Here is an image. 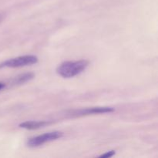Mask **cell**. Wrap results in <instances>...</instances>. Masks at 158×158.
Segmentation results:
<instances>
[{"label": "cell", "instance_id": "4", "mask_svg": "<svg viewBox=\"0 0 158 158\" xmlns=\"http://www.w3.org/2000/svg\"><path fill=\"white\" fill-rule=\"evenodd\" d=\"M114 111V109L112 107H92L75 110L70 111L69 115L70 117H82V116L91 115V114H106V113H110Z\"/></svg>", "mask_w": 158, "mask_h": 158}, {"label": "cell", "instance_id": "3", "mask_svg": "<svg viewBox=\"0 0 158 158\" xmlns=\"http://www.w3.org/2000/svg\"><path fill=\"white\" fill-rule=\"evenodd\" d=\"M63 134L60 131H52V132L46 133L42 135L33 137L29 138L27 141V146L29 148H37L42 146L48 142L53 141L63 137Z\"/></svg>", "mask_w": 158, "mask_h": 158}, {"label": "cell", "instance_id": "5", "mask_svg": "<svg viewBox=\"0 0 158 158\" xmlns=\"http://www.w3.org/2000/svg\"><path fill=\"white\" fill-rule=\"evenodd\" d=\"M50 123L49 121H26L20 123L19 127L26 130H37L48 126Z\"/></svg>", "mask_w": 158, "mask_h": 158}, {"label": "cell", "instance_id": "7", "mask_svg": "<svg viewBox=\"0 0 158 158\" xmlns=\"http://www.w3.org/2000/svg\"><path fill=\"white\" fill-rule=\"evenodd\" d=\"M115 154V151H109V152H106L105 154H102V155L100 156V157H111Z\"/></svg>", "mask_w": 158, "mask_h": 158}, {"label": "cell", "instance_id": "2", "mask_svg": "<svg viewBox=\"0 0 158 158\" xmlns=\"http://www.w3.org/2000/svg\"><path fill=\"white\" fill-rule=\"evenodd\" d=\"M38 62V58L35 56L26 55L15 58L9 59L0 63V68H19L23 66L35 64Z\"/></svg>", "mask_w": 158, "mask_h": 158}, {"label": "cell", "instance_id": "8", "mask_svg": "<svg viewBox=\"0 0 158 158\" xmlns=\"http://www.w3.org/2000/svg\"><path fill=\"white\" fill-rule=\"evenodd\" d=\"M5 86H6V85H5V83H0V90H1V89H2L3 88L5 87Z\"/></svg>", "mask_w": 158, "mask_h": 158}, {"label": "cell", "instance_id": "1", "mask_svg": "<svg viewBox=\"0 0 158 158\" xmlns=\"http://www.w3.org/2000/svg\"><path fill=\"white\" fill-rule=\"evenodd\" d=\"M88 65L89 62L85 60L63 62L57 67L56 72L63 78H72L83 72Z\"/></svg>", "mask_w": 158, "mask_h": 158}, {"label": "cell", "instance_id": "9", "mask_svg": "<svg viewBox=\"0 0 158 158\" xmlns=\"http://www.w3.org/2000/svg\"><path fill=\"white\" fill-rule=\"evenodd\" d=\"M3 19H4V15H3V14L0 13V23H2V21L3 20Z\"/></svg>", "mask_w": 158, "mask_h": 158}, {"label": "cell", "instance_id": "6", "mask_svg": "<svg viewBox=\"0 0 158 158\" xmlns=\"http://www.w3.org/2000/svg\"><path fill=\"white\" fill-rule=\"evenodd\" d=\"M34 77V74L32 73H25L23 75H20L19 77H15L13 80V83L14 84H22V83H24L26 82L29 81L30 80H32Z\"/></svg>", "mask_w": 158, "mask_h": 158}]
</instances>
